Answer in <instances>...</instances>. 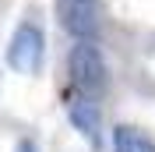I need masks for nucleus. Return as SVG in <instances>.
Instances as JSON below:
<instances>
[{
    "label": "nucleus",
    "mask_w": 155,
    "mask_h": 152,
    "mask_svg": "<svg viewBox=\"0 0 155 152\" xmlns=\"http://www.w3.org/2000/svg\"><path fill=\"white\" fill-rule=\"evenodd\" d=\"M67 74H71V88L74 92H85L92 99H99L106 92L109 67H106V57H102L95 39H74V46L67 53Z\"/></svg>",
    "instance_id": "nucleus-1"
},
{
    "label": "nucleus",
    "mask_w": 155,
    "mask_h": 152,
    "mask_svg": "<svg viewBox=\"0 0 155 152\" xmlns=\"http://www.w3.org/2000/svg\"><path fill=\"white\" fill-rule=\"evenodd\" d=\"M42 57H46V32L35 21H21L7 43V53H4L7 67L18 74H39Z\"/></svg>",
    "instance_id": "nucleus-2"
},
{
    "label": "nucleus",
    "mask_w": 155,
    "mask_h": 152,
    "mask_svg": "<svg viewBox=\"0 0 155 152\" xmlns=\"http://www.w3.org/2000/svg\"><path fill=\"white\" fill-rule=\"evenodd\" d=\"M57 18L71 39L99 36V0H57Z\"/></svg>",
    "instance_id": "nucleus-3"
},
{
    "label": "nucleus",
    "mask_w": 155,
    "mask_h": 152,
    "mask_svg": "<svg viewBox=\"0 0 155 152\" xmlns=\"http://www.w3.org/2000/svg\"><path fill=\"white\" fill-rule=\"evenodd\" d=\"M67 120L74 124V131L81 134V138H88L92 145L99 142L102 113H99V103L92 99V95H85V92H74V88H71V95H67Z\"/></svg>",
    "instance_id": "nucleus-4"
},
{
    "label": "nucleus",
    "mask_w": 155,
    "mask_h": 152,
    "mask_svg": "<svg viewBox=\"0 0 155 152\" xmlns=\"http://www.w3.org/2000/svg\"><path fill=\"white\" fill-rule=\"evenodd\" d=\"M113 152H155V142L137 127H113Z\"/></svg>",
    "instance_id": "nucleus-5"
},
{
    "label": "nucleus",
    "mask_w": 155,
    "mask_h": 152,
    "mask_svg": "<svg viewBox=\"0 0 155 152\" xmlns=\"http://www.w3.org/2000/svg\"><path fill=\"white\" fill-rule=\"evenodd\" d=\"M18 152H39V149H35V142H28V138H21V142H18Z\"/></svg>",
    "instance_id": "nucleus-6"
}]
</instances>
